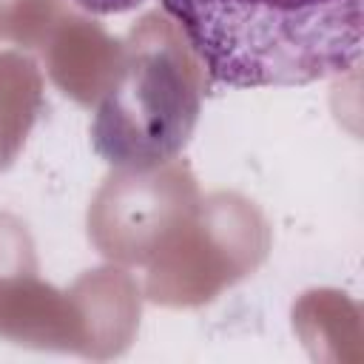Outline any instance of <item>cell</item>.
Here are the masks:
<instances>
[{"label":"cell","mask_w":364,"mask_h":364,"mask_svg":"<svg viewBox=\"0 0 364 364\" xmlns=\"http://www.w3.org/2000/svg\"><path fill=\"white\" fill-rule=\"evenodd\" d=\"M213 88H287L355 71L361 0H162Z\"/></svg>","instance_id":"obj_1"},{"label":"cell","mask_w":364,"mask_h":364,"mask_svg":"<svg viewBox=\"0 0 364 364\" xmlns=\"http://www.w3.org/2000/svg\"><path fill=\"white\" fill-rule=\"evenodd\" d=\"M71 3L91 14H122V11L142 6L145 0H71Z\"/></svg>","instance_id":"obj_2"}]
</instances>
